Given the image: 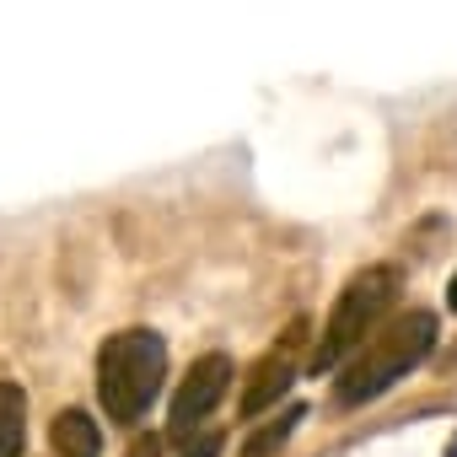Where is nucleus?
I'll list each match as a JSON object with an SVG mask.
<instances>
[{"mask_svg": "<svg viewBox=\"0 0 457 457\" xmlns=\"http://www.w3.org/2000/svg\"><path fill=\"white\" fill-rule=\"evenodd\" d=\"M393 291H398V270H366V275H355V280L339 291V307H334V318H328V328H323V345H318V371L339 366V361L382 323Z\"/></svg>", "mask_w": 457, "mask_h": 457, "instance_id": "7ed1b4c3", "label": "nucleus"}, {"mask_svg": "<svg viewBox=\"0 0 457 457\" xmlns=\"http://www.w3.org/2000/svg\"><path fill=\"white\" fill-rule=\"evenodd\" d=\"M259 382L248 387V398H243V414H259V409H270L286 387H291V355H270L259 371H253Z\"/></svg>", "mask_w": 457, "mask_h": 457, "instance_id": "0eeeda50", "label": "nucleus"}, {"mask_svg": "<svg viewBox=\"0 0 457 457\" xmlns=\"http://www.w3.org/2000/svg\"><path fill=\"white\" fill-rule=\"evenodd\" d=\"M49 441H54V452H60V457H97V446H103V430H97V420H92V414H81V409H65V414H54V430H49Z\"/></svg>", "mask_w": 457, "mask_h": 457, "instance_id": "39448f33", "label": "nucleus"}, {"mask_svg": "<svg viewBox=\"0 0 457 457\" xmlns=\"http://www.w3.org/2000/svg\"><path fill=\"white\" fill-rule=\"evenodd\" d=\"M22 441H28V398L22 387L0 382V457H22Z\"/></svg>", "mask_w": 457, "mask_h": 457, "instance_id": "423d86ee", "label": "nucleus"}, {"mask_svg": "<svg viewBox=\"0 0 457 457\" xmlns=\"http://www.w3.org/2000/svg\"><path fill=\"white\" fill-rule=\"evenodd\" d=\"M430 345H436V318H430V312H403V318H393L387 328H371L366 350L345 366L334 398H339L345 409H355V403L387 393L398 377H409V371L430 355Z\"/></svg>", "mask_w": 457, "mask_h": 457, "instance_id": "f03ea898", "label": "nucleus"}, {"mask_svg": "<svg viewBox=\"0 0 457 457\" xmlns=\"http://www.w3.org/2000/svg\"><path fill=\"white\" fill-rule=\"evenodd\" d=\"M167 377V345L151 328H124L97 350V398L113 425H135Z\"/></svg>", "mask_w": 457, "mask_h": 457, "instance_id": "f257e3e1", "label": "nucleus"}, {"mask_svg": "<svg viewBox=\"0 0 457 457\" xmlns=\"http://www.w3.org/2000/svg\"><path fill=\"white\" fill-rule=\"evenodd\" d=\"M129 457H156V441H140V446H135Z\"/></svg>", "mask_w": 457, "mask_h": 457, "instance_id": "9d476101", "label": "nucleus"}, {"mask_svg": "<svg viewBox=\"0 0 457 457\" xmlns=\"http://www.w3.org/2000/svg\"><path fill=\"white\" fill-rule=\"evenodd\" d=\"M226 387H232V361H226V355L194 361V371L183 377V387H178V398H172V436L188 441V430L226 398Z\"/></svg>", "mask_w": 457, "mask_h": 457, "instance_id": "20e7f679", "label": "nucleus"}, {"mask_svg": "<svg viewBox=\"0 0 457 457\" xmlns=\"http://www.w3.org/2000/svg\"><path fill=\"white\" fill-rule=\"evenodd\" d=\"M452 307H457V280H452Z\"/></svg>", "mask_w": 457, "mask_h": 457, "instance_id": "9b49d317", "label": "nucleus"}, {"mask_svg": "<svg viewBox=\"0 0 457 457\" xmlns=\"http://www.w3.org/2000/svg\"><path fill=\"white\" fill-rule=\"evenodd\" d=\"M296 420H302V409H291V414H280V420H275L270 430H259V436H253V441L243 446V457H270V452H280V446H286V436L296 430Z\"/></svg>", "mask_w": 457, "mask_h": 457, "instance_id": "6e6552de", "label": "nucleus"}, {"mask_svg": "<svg viewBox=\"0 0 457 457\" xmlns=\"http://www.w3.org/2000/svg\"><path fill=\"white\" fill-rule=\"evenodd\" d=\"M215 452H220V436H199V446L188 457H215Z\"/></svg>", "mask_w": 457, "mask_h": 457, "instance_id": "1a4fd4ad", "label": "nucleus"}]
</instances>
